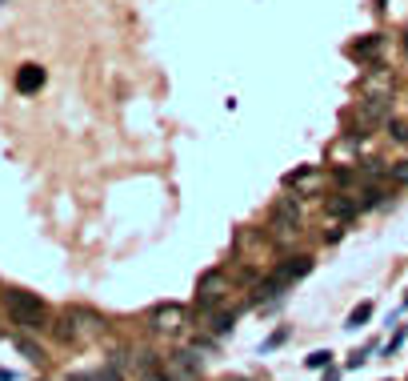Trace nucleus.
I'll return each mask as SVG.
<instances>
[{
  "mask_svg": "<svg viewBox=\"0 0 408 381\" xmlns=\"http://www.w3.org/2000/svg\"><path fill=\"white\" fill-rule=\"evenodd\" d=\"M308 269H313V257H308V253H288L284 261L276 265V273H280V281H284V285L300 281V277H304Z\"/></svg>",
  "mask_w": 408,
  "mask_h": 381,
  "instance_id": "5",
  "label": "nucleus"
},
{
  "mask_svg": "<svg viewBox=\"0 0 408 381\" xmlns=\"http://www.w3.org/2000/svg\"><path fill=\"white\" fill-rule=\"evenodd\" d=\"M72 317H76V321H84V329H89L92 337L104 334V317H100V313H92V309H72Z\"/></svg>",
  "mask_w": 408,
  "mask_h": 381,
  "instance_id": "11",
  "label": "nucleus"
},
{
  "mask_svg": "<svg viewBox=\"0 0 408 381\" xmlns=\"http://www.w3.org/2000/svg\"><path fill=\"white\" fill-rule=\"evenodd\" d=\"M4 305L12 313V321L28 329V334H45L52 329V321H48V305L36 297V293H28V289H4Z\"/></svg>",
  "mask_w": 408,
  "mask_h": 381,
  "instance_id": "1",
  "label": "nucleus"
},
{
  "mask_svg": "<svg viewBox=\"0 0 408 381\" xmlns=\"http://www.w3.org/2000/svg\"><path fill=\"white\" fill-rule=\"evenodd\" d=\"M272 217L276 221H288V225H300V201L296 197H276V205H272Z\"/></svg>",
  "mask_w": 408,
  "mask_h": 381,
  "instance_id": "8",
  "label": "nucleus"
},
{
  "mask_svg": "<svg viewBox=\"0 0 408 381\" xmlns=\"http://www.w3.org/2000/svg\"><path fill=\"white\" fill-rule=\"evenodd\" d=\"M392 181H400V185L408 181V161H396V165H392Z\"/></svg>",
  "mask_w": 408,
  "mask_h": 381,
  "instance_id": "21",
  "label": "nucleus"
},
{
  "mask_svg": "<svg viewBox=\"0 0 408 381\" xmlns=\"http://www.w3.org/2000/svg\"><path fill=\"white\" fill-rule=\"evenodd\" d=\"M372 309H376V305H372V301H361V305H356V309L348 313V321H344V325H348V329H361L364 321H368V317H372Z\"/></svg>",
  "mask_w": 408,
  "mask_h": 381,
  "instance_id": "13",
  "label": "nucleus"
},
{
  "mask_svg": "<svg viewBox=\"0 0 408 381\" xmlns=\"http://www.w3.org/2000/svg\"><path fill=\"white\" fill-rule=\"evenodd\" d=\"M232 321H236V309H220V313H212V321H208L212 337H225L228 329H232Z\"/></svg>",
  "mask_w": 408,
  "mask_h": 381,
  "instance_id": "10",
  "label": "nucleus"
},
{
  "mask_svg": "<svg viewBox=\"0 0 408 381\" xmlns=\"http://www.w3.org/2000/svg\"><path fill=\"white\" fill-rule=\"evenodd\" d=\"M324 209H328L332 217H344V221H348V217H356V213H361V201H352L348 193H332V197L324 201Z\"/></svg>",
  "mask_w": 408,
  "mask_h": 381,
  "instance_id": "7",
  "label": "nucleus"
},
{
  "mask_svg": "<svg viewBox=\"0 0 408 381\" xmlns=\"http://www.w3.org/2000/svg\"><path fill=\"white\" fill-rule=\"evenodd\" d=\"M337 185H356V173L352 168H337Z\"/></svg>",
  "mask_w": 408,
  "mask_h": 381,
  "instance_id": "22",
  "label": "nucleus"
},
{
  "mask_svg": "<svg viewBox=\"0 0 408 381\" xmlns=\"http://www.w3.org/2000/svg\"><path fill=\"white\" fill-rule=\"evenodd\" d=\"M284 341H288V329H276V334L264 341V349H276V345H284Z\"/></svg>",
  "mask_w": 408,
  "mask_h": 381,
  "instance_id": "20",
  "label": "nucleus"
},
{
  "mask_svg": "<svg viewBox=\"0 0 408 381\" xmlns=\"http://www.w3.org/2000/svg\"><path fill=\"white\" fill-rule=\"evenodd\" d=\"M340 378V369H332V365H328V369H324V381H337Z\"/></svg>",
  "mask_w": 408,
  "mask_h": 381,
  "instance_id": "23",
  "label": "nucleus"
},
{
  "mask_svg": "<svg viewBox=\"0 0 408 381\" xmlns=\"http://www.w3.org/2000/svg\"><path fill=\"white\" fill-rule=\"evenodd\" d=\"M405 309H408V293H405Z\"/></svg>",
  "mask_w": 408,
  "mask_h": 381,
  "instance_id": "25",
  "label": "nucleus"
},
{
  "mask_svg": "<svg viewBox=\"0 0 408 381\" xmlns=\"http://www.w3.org/2000/svg\"><path fill=\"white\" fill-rule=\"evenodd\" d=\"M388 137H392V141H400V144H408V124H405V120H392V124H388Z\"/></svg>",
  "mask_w": 408,
  "mask_h": 381,
  "instance_id": "18",
  "label": "nucleus"
},
{
  "mask_svg": "<svg viewBox=\"0 0 408 381\" xmlns=\"http://www.w3.org/2000/svg\"><path fill=\"white\" fill-rule=\"evenodd\" d=\"M400 48H405V56H408V32H405V41H400Z\"/></svg>",
  "mask_w": 408,
  "mask_h": 381,
  "instance_id": "24",
  "label": "nucleus"
},
{
  "mask_svg": "<svg viewBox=\"0 0 408 381\" xmlns=\"http://www.w3.org/2000/svg\"><path fill=\"white\" fill-rule=\"evenodd\" d=\"M168 373H172V381H201L204 365L192 349H177V353L168 358Z\"/></svg>",
  "mask_w": 408,
  "mask_h": 381,
  "instance_id": "4",
  "label": "nucleus"
},
{
  "mask_svg": "<svg viewBox=\"0 0 408 381\" xmlns=\"http://www.w3.org/2000/svg\"><path fill=\"white\" fill-rule=\"evenodd\" d=\"M140 381H172V373H164L160 365H148V369H140Z\"/></svg>",
  "mask_w": 408,
  "mask_h": 381,
  "instance_id": "17",
  "label": "nucleus"
},
{
  "mask_svg": "<svg viewBox=\"0 0 408 381\" xmlns=\"http://www.w3.org/2000/svg\"><path fill=\"white\" fill-rule=\"evenodd\" d=\"M68 381H120V369L109 365V369H92V373H72Z\"/></svg>",
  "mask_w": 408,
  "mask_h": 381,
  "instance_id": "12",
  "label": "nucleus"
},
{
  "mask_svg": "<svg viewBox=\"0 0 408 381\" xmlns=\"http://www.w3.org/2000/svg\"><path fill=\"white\" fill-rule=\"evenodd\" d=\"M184 321H188V309H184L181 301H160L157 309H152V325H157L160 334H181Z\"/></svg>",
  "mask_w": 408,
  "mask_h": 381,
  "instance_id": "3",
  "label": "nucleus"
},
{
  "mask_svg": "<svg viewBox=\"0 0 408 381\" xmlns=\"http://www.w3.org/2000/svg\"><path fill=\"white\" fill-rule=\"evenodd\" d=\"M280 289H284V281H280V273H272V277H264V281H260V285L252 289V305H264V301H272V297H276V293H280Z\"/></svg>",
  "mask_w": 408,
  "mask_h": 381,
  "instance_id": "9",
  "label": "nucleus"
},
{
  "mask_svg": "<svg viewBox=\"0 0 408 381\" xmlns=\"http://www.w3.org/2000/svg\"><path fill=\"white\" fill-rule=\"evenodd\" d=\"M328 365H332V353H328V349H317V353L304 358V369H328Z\"/></svg>",
  "mask_w": 408,
  "mask_h": 381,
  "instance_id": "15",
  "label": "nucleus"
},
{
  "mask_svg": "<svg viewBox=\"0 0 408 381\" xmlns=\"http://www.w3.org/2000/svg\"><path fill=\"white\" fill-rule=\"evenodd\" d=\"M372 48L381 52V36H368V41H361V45H352V52H356V56H368Z\"/></svg>",
  "mask_w": 408,
  "mask_h": 381,
  "instance_id": "19",
  "label": "nucleus"
},
{
  "mask_svg": "<svg viewBox=\"0 0 408 381\" xmlns=\"http://www.w3.org/2000/svg\"><path fill=\"white\" fill-rule=\"evenodd\" d=\"M45 89V69L41 65H21V72H16V93H41Z\"/></svg>",
  "mask_w": 408,
  "mask_h": 381,
  "instance_id": "6",
  "label": "nucleus"
},
{
  "mask_svg": "<svg viewBox=\"0 0 408 381\" xmlns=\"http://www.w3.org/2000/svg\"><path fill=\"white\" fill-rule=\"evenodd\" d=\"M225 297H228V277L216 273V269H208L201 281H196V305H201V309H212V305H220Z\"/></svg>",
  "mask_w": 408,
  "mask_h": 381,
  "instance_id": "2",
  "label": "nucleus"
},
{
  "mask_svg": "<svg viewBox=\"0 0 408 381\" xmlns=\"http://www.w3.org/2000/svg\"><path fill=\"white\" fill-rule=\"evenodd\" d=\"M288 185H317V168H296L293 177H288Z\"/></svg>",
  "mask_w": 408,
  "mask_h": 381,
  "instance_id": "16",
  "label": "nucleus"
},
{
  "mask_svg": "<svg viewBox=\"0 0 408 381\" xmlns=\"http://www.w3.org/2000/svg\"><path fill=\"white\" fill-rule=\"evenodd\" d=\"M16 349H21V353L32 361V365H41V361H45V349H41V345H32L28 337H21V341H16Z\"/></svg>",
  "mask_w": 408,
  "mask_h": 381,
  "instance_id": "14",
  "label": "nucleus"
}]
</instances>
